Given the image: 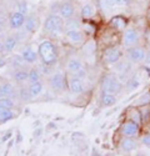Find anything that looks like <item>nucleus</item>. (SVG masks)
I'll return each mask as SVG.
<instances>
[{
    "label": "nucleus",
    "mask_w": 150,
    "mask_h": 156,
    "mask_svg": "<svg viewBox=\"0 0 150 156\" xmlns=\"http://www.w3.org/2000/svg\"><path fill=\"white\" fill-rule=\"evenodd\" d=\"M38 54H39V59L41 60L43 65L54 66L58 62V49L52 40L41 41L38 48Z\"/></svg>",
    "instance_id": "f257e3e1"
},
{
    "label": "nucleus",
    "mask_w": 150,
    "mask_h": 156,
    "mask_svg": "<svg viewBox=\"0 0 150 156\" xmlns=\"http://www.w3.org/2000/svg\"><path fill=\"white\" fill-rule=\"evenodd\" d=\"M66 71L74 76L80 77V79L86 77V74H88L81 58L77 54H73L66 59Z\"/></svg>",
    "instance_id": "f03ea898"
},
{
    "label": "nucleus",
    "mask_w": 150,
    "mask_h": 156,
    "mask_svg": "<svg viewBox=\"0 0 150 156\" xmlns=\"http://www.w3.org/2000/svg\"><path fill=\"white\" fill-rule=\"evenodd\" d=\"M43 28H44V31H46L49 34H53V35L65 33L64 31V19L58 14H50L45 19V21L43 24Z\"/></svg>",
    "instance_id": "7ed1b4c3"
},
{
    "label": "nucleus",
    "mask_w": 150,
    "mask_h": 156,
    "mask_svg": "<svg viewBox=\"0 0 150 156\" xmlns=\"http://www.w3.org/2000/svg\"><path fill=\"white\" fill-rule=\"evenodd\" d=\"M102 87V93H106V94H112V95H118L121 93L123 90V84L119 80V77H116L115 75H105L100 84Z\"/></svg>",
    "instance_id": "20e7f679"
},
{
    "label": "nucleus",
    "mask_w": 150,
    "mask_h": 156,
    "mask_svg": "<svg viewBox=\"0 0 150 156\" xmlns=\"http://www.w3.org/2000/svg\"><path fill=\"white\" fill-rule=\"evenodd\" d=\"M49 86L50 89L53 90L54 93H62L65 90V87H68V84H66V75L62 73V71H56L54 74L50 75L49 77Z\"/></svg>",
    "instance_id": "39448f33"
},
{
    "label": "nucleus",
    "mask_w": 150,
    "mask_h": 156,
    "mask_svg": "<svg viewBox=\"0 0 150 156\" xmlns=\"http://www.w3.org/2000/svg\"><path fill=\"white\" fill-rule=\"evenodd\" d=\"M127 58L133 62V64H138V62H144L145 58H146V49L141 45H134L128 48L127 51Z\"/></svg>",
    "instance_id": "423d86ee"
},
{
    "label": "nucleus",
    "mask_w": 150,
    "mask_h": 156,
    "mask_svg": "<svg viewBox=\"0 0 150 156\" xmlns=\"http://www.w3.org/2000/svg\"><path fill=\"white\" fill-rule=\"evenodd\" d=\"M140 41V33L135 28H127L123 31V45L130 48L138 45Z\"/></svg>",
    "instance_id": "0eeeda50"
},
{
    "label": "nucleus",
    "mask_w": 150,
    "mask_h": 156,
    "mask_svg": "<svg viewBox=\"0 0 150 156\" xmlns=\"http://www.w3.org/2000/svg\"><path fill=\"white\" fill-rule=\"evenodd\" d=\"M66 84H68V90L73 95H80L84 93V83L80 77L69 74L66 76Z\"/></svg>",
    "instance_id": "6e6552de"
},
{
    "label": "nucleus",
    "mask_w": 150,
    "mask_h": 156,
    "mask_svg": "<svg viewBox=\"0 0 150 156\" xmlns=\"http://www.w3.org/2000/svg\"><path fill=\"white\" fill-rule=\"evenodd\" d=\"M140 133V125L136 124L133 120H128L121 124L120 126V134L121 136L127 137H136Z\"/></svg>",
    "instance_id": "1a4fd4ad"
},
{
    "label": "nucleus",
    "mask_w": 150,
    "mask_h": 156,
    "mask_svg": "<svg viewBox=\"0 0 150 156\" xmlns=\"http://www.w3.org/2000/svg\"><path fill=\"white\" fill-rule=\"evenodd\" d=\"M75 12H77V6L71 0H62L59 3V15L64 20L74 18Z\"/></svg>",
    "instance_id": "9d476101"
},
{
    "label": "nucleus",
    "mask_w": 150,
    "mask_h": 156,
    "mask_svg": "<svg viewBox=\"0 0 150 156\" xmlns=\"http://www.w3.org/2000/svg\"><path fill=\"white\" fill-rule=\"evenodd\" d=\"M65 37L73 46H81L85 43V33L81 29L65 31Z\"/></svg>",
    "instance_id": "9b49d317"
},
{
    "label": "nucleus",
    "mask_w": 150,
    "mask_h": 156,
    "mask_svg": "<svg viewBox=\"0 0 150 156\" xmlns=\"http://www.w3.org/2000/svg\"><path fill=\"white\" fill-rule=\"evenodd\" d=\"M25 19H27V15H24L21 14L20 11H14V12H11L10 16H9V28L11 30H19L24 27V24H25Z\"/></svg>",
    "instance_id": "f8f14e48"
},
{
    "label": "nucleus",
    "mask_w": 150,
    "mask_h": 156,
    "mask_svg": "<svg viewBox=\"0 0 150 156\" xmlns=\"http://www.w3.org/2000/svg\"><path fill=\"white\" fill-rule=\"evenodd\" d=\"M121 59V50L116 46L108 48L104 51V61L108 64H116Z\"/></svg>",
    "instance_id": "ddd939ff"
},
{
    "label": "nucleus",
    "mask_w": 150,
    "mask_h": 156,
    "mask_svg": "<svg viewBox=\"0 0 150 156\" xmlns=\"http://www.w3.org/2000/svg\"><path fill=\"white\" fill-rule=\"evenodd\" d=\"M18 95V90L10 81L2 80L0 81V98H12Z\"/></svg>",
    "instance_id": "4468645a"
},
{
    "label": "nucleus",
    "mask_w": 150,
    "mask_h": 156,
    "mask_svg": "<svg viewBox=\"0 0 150 156\" xmlns=\"http://www.w3.org/2000/svg\"><path fill=\"white\" fill-rule=\"evenodd\" d=\"M20 55L23 56V59L25 60V62L29 64V65H33L38 61L39 59V54H38V51H35L31 46H27L24 48L21 51H20Z\"/></svg>",
    "instance_id": "2eb2a0df"
},
{
    "label": "nucleus",
    "mask_w": 150,
    "mask_h": 156,
    "mask_svg": "<svg viewBox=\"0 0 150 156\" xmlns=\"http://www.w3.org/2000/svg\"><path fill=\"white\" fill-rule=\"evenodd\" d=\"M12 80L18 85H24L25 83L29 81V70L25 68L14 70V73H12Z\"/></svg>",
    "instance_id": "dca6fc26"
},
{
    "label": "nucleus",
    "mask_w": 150,
    "mask_h": 156,
    "mask_svg": "<svg viewBox=\"0 0 150 156\" xmlns=\"http://www.w3.org/2000/svg\"><path fill=\"white\" fill-rule=\"evenodd\" d=\"M138 141L135 137H127V136H123V139L120 140V149L125 152H131L135 151L138 149Z\"/></svg>",
    "instance_id": "f3484780"
},
{
    "label": "nucleus",
    "mask_w": 150,
    "mask_h": 156,
    "mask_svg": "<svg viewBox=\"0 0 150 156\" xmlns=\"http://www.w3.org/2000/svg\"><path fill=\"white\" fill-rule=\"evenodd\" d=\"M38 27H39V19H38L36 15L31 14L28 15L27 19H25V24H24V31L28 34H33L34 31H36Z\"/></svg>",
    "instance_id": "a211bd4d"
},
{
    "label": "nucleus",
    "mask_w": 150,
    "mask_h": 156,
    "mask_svg": "<svg viewBox=\"0 0 150 156\" xmlns=\"http://www.w3.org/2000/svg\"><path fill=\"white\" fill-rule=\"evenodd\" d=\"M115 68H116V71L125 76V75H128L130 71H131V68H133V62L127 58V59H120L116 64H115Z\"/></svg>",
    "instance_id": "6ab92c4d"
},
{
    "label": "nucleus",
    "mask_w": 150,
    "mask_h": 156,
    "mask_svg": "<svg viewBox=\"0 0 150 156\" xmlns=\"http://www.w3.org/2000/svg\"><path fill=\"white\" fill-rule=\"evenodd\" d=\"M4 48H5V54H11L18 46L19 43V37L15 35H8L4 39Z\"/></svg>",
    "instance_id": "aec40b11"
},
{
    "label": "nucleus",
    "mask_w": 150,
    "mask_h": 156,
    "mask_svg": "<svg viewBox=\"0 0 150 156\" xmlns=\"http://www.w3.org/2000/svg\"><path fill=\"white\" fill-rule=\"evenodd\" d=\"M81 53L85 58H91L96 53V41L88 40L81 45Z\"/></svg>",
    "instance_id": "412c9836"
},
{
    "label": "nucleus",
    "mask_w": 150,
    "mask_h": 156,
    "mask_svg": "<svg viewBox=\"0 0 150 156\" xmlns=\"http://www.w3.org/2000/svg\"><path fill=\"white\" fill-rule=\"evenodd\" d=\"M118 99H116V95H112V94H106V93H103L102 94V98H100V104H102L103 108H110V106H114L116 104Z\"/></svg>",
    "instance_id": "4be33fe9"
},
{
    "label": "nucleus",
    "mask_w": 150,
    "mask_h": 156,
    "mask_svg": "<svg viewBox=\"0 0 150 156\" xmlns=\"http://www.w3.org/2000/svg\"><path fill=\"white\" fill-rule=\"evenodd\" d=\"M29 90H30V94H31L33 99L40 96L41 93H43V90H44L43 81L39 80V81H35V83H29Z\"/></svg>",
    "instance_id": "5701e85b"
},
{
    "label": "nucleus",
    "mask_w": 150,
    "mask_h": 156,
    "mask_svg": "<svg viewBox=\"0 0 150 156\" xmlns=\"http://www.w3.org/2000/svg\"><path fill=\"white\" fill-rule=\"evenodd\" d=\"M80 29H83V25H81V23H80V20H79V19L71 18V19L65 20V23H64V31L80 30Z\"/></svg>",
    "instance_id": "b1692460"
},
{
    "label": "nucleus",
    "mask_w": 150,
    "mask_h": 156,
    "mask_svg": "<svg viewBox=\"0 0 150 156\" xmlns=\"http://www.w3.org/2000/svg\"><path fill=\"white\" fill-rule=\"evenodd\" d=\"M15 118V112L12 109L8 108H0V124L8 122Z\"/></svg>",
    "instance_id": "393cba45"
},
{
    "label": "nucleus",
    "mask_w": 150,
    "mask_h": 156,
    "mask_svg": "<svg viewBox=\"0 0 150 156\" xmlns=\"http://www.w3.org/2000/svg\"><path fill=\"white\" fill-rule=\"evenodd\" d=\"M18 98L24 101V102H27V101H30L33 98H31V94H30V90H29V85H20L19 90H18Z\"/></svg>",
    "instance_id": "a878e982"
},
{
    "label": "nucleus",
    "mask_w": 150,
    "mask_h": 156,
    "mask_svg": "<svg viewBox=\"0 0 150 156\" xmlns=\"http://www.w3.org/2000/svg\"><path fill=\"white\" fill-rule=\"evenodd\" d=\"M110 27L115 30H125V27H127V20L121 16H115L112 18L110 21Z\"/></svg>",
    "instance_id": "bb28decb"
},
{
    "label": "nucleus",
    "mask_w": 150,
    "mask_h": 156,
    "mask_svg": "<svg viewBox=\"0 0 150 156\" xmlns=\"http://www.w3.org/2000/svg\"><path fill=\"white\" fill-rule=\"evenodd\" d=\"M10 65L12 66V69L16 70V69H21V68H25V65H27V62H25V60L23 59L21 55H14L11 58L10 60Z\"/></svg>",
    "instance_id": "cd10ccee"
},
{
    "label": "nucleus",
    "mask_w": 150,
    "mask_h": 156,
    "mask_svg": "<svg viewBox=\"0 0 150 156\" xmlns=\"http://www.w3.org/2000/svg\"><path fill=\"white\" fill-rule=\"evenodd\" d=\"M129 120H133V121H135L136 124L141 125V124H143V120H141L140 109H138V108H133V109L129 111Z\"/></svg>",
    "instance_id": "c85d7f7f"
},
{
    "label": "nucleus",
    "mask_w": 150,
    "mask_h": 156,
    "mask_svg": "<svg viewBox=\"0 0 150 156\" xmlns=\"http://www.w3.org/2000/svg\"><path fill=\"white\" fill-rule=\"evenodd\" d=\"M41 80V71L38 68H30L29 69V83H35Z\"/></svg>",
    "instance_id": "c756f323"
},
{
    "label": "nucleus",
    "mask_w": 150,
    "mask_h": 156,
    "mask_svg": "<svg viewBox=\"0 0 150 156\" xmlns=\"http://www.w3.org/2000/svg\"><path fill=\"white\" fill-rule=\"evenodd\" d=\"M80 14H81V16L84 19H90L94 15V8H93V5H90V4L83 5V8L80 10Z\"/></svg>",
    "instance_id": "7c9ffc66"
},
{
    "label": "nucleus",
    "mask_w": 150,
    "mask_h": 156,
    "mask_svg": "<svg viewBox=\"0 0 150 156\" xmlns=\"http://www.w3.org/2000/svg\"><path fill=\"white\" fill-rule=\"evenodd\" d=\"M140 109V114H141V120H143V124H148L150 121V106L149 104L148 105H141Z\"/></svg>",
    "instance_id": "2f4dec72"
},
{
    "label": "nucleus",
    "mask_w": 150,
    "mask_h": 156,
    "mask_svg": "<svg viewBox=\"0 0 150 156\" xmlns=\"http://www.w3.org/2000/svg\"><path fill=\"white\" fill-rule=\"evenodd\" d=\"M0 108H8V109H14L15 102L12 98H0Z\"/></svg>",
    "instance_id": "473e14b6"
},
{
    "label": "nucleus",
    "mask_w": 150,
    "mask_h": 156,
    "mask_svg": "<svg viewBox=\"0 0 150 156\" xmlns=\"http://www.w3.org/2000/svg\"><path fill=\"white\" fill-rule=\"evenodd\" d=\"M140 85V80L139 79H138V77H131V79L130 80H128L127 81V86H128V89L129 90H135L138 86H139Z\"/></svg>",
    "instance_id": "72a5a7b5"
},
{
    "label": "nucleus",
    "mask_w": 150,
    "mask_h": 156,
    "mask_svg": "<svg viewBox=\"0 0 150 156\" xmlns=\"http://www.w3.org/2000/svg\"><path fill=\"white\" fill-rule=\"evenodd\" d=\"M18 11H20L21 14H24V15H27L28 14V3L27 2H20L19 4H18Z\"/></svg>",
    "instance_id": "f704fd0d"
},
{
    "label": "nucleus",
    "mask_w": 150,
    "mask_h": 156,
    "mask_svg": "<svg viewBox=\"0 0 150 156\" xmlns=\"http://www.w3.org/2000/svg\"><path fill=\"white\" fill-rule=\"evenodd\" d=\"M141 144L144 146H146L148 149H150V134H146L141 137Z\"/></svg>",
    "instance_id": "c9c22d12"
},
{
    "label": "nucleus",
    "mask_w": 150,
    "mask_h": 156,
    "mask_svg": "<svg viewBox=\"0 0 150 156\" xmlns=\"http://www.w3.org/2000/svg\"><path fill=\"white\" fill-rule=\"evenodd\" d=\"M139 102H140V105H148V104L150 102V94H148L146 96L143 95V96L139 99Z\"/></svg>",
    "instance_id": "e433bc0d"
},
{
    "label": "nucleus",
    "mask_w": 150,
    "mask_h": 156,
    "mask_svg": "<svg viewBox=\"0 0 150 156\" xmlns=\"http://www.w3.org/2000/svg\"><path fill=\"white\" fill-rule=\"evenodd\" d=\"M130 2L131 0H115L114 4H116V5H128Z\"/></svg>",
    "instance_id": "4c0bfd02"
},
{
    "label": "nucleus",
    "mask_w": 150,
    "mask_h": 156,
    "mask_svg": "<svg viewBox=\"0 0 150 156\" xmlns=\"http://www.w3.org/2000/svg\"><path fill=\"white\" fill-rule=\"evenodd\" d=\"M145 65H149L150 66V46H149V49H146V58H145Z\"/></svg>",
    "instance_id": "58836bf2"
},
{
    "label": "nucleus",
    "mask_w": 150,
    "mask_h": 156,
    "mask_svg": "<svg viewBox=\"0 0 150 156\" xmlns=\"http://www.w3.org/2000/svg\"><path fill=\"white\" fill-rule=\"evenodd\" d=\"M0 55H5V48L3 41H0Z\"/></svg>",
    "instance_id": "ea45409f"
},
{
    "label": "nucleus",
    "mask_w": 150,
    "mask_h": 156,
    "mask_svg": "<svg viewBox=\"0 0 150 156\" xmlns=\"http://www.w3.org/2000/svg\"><path fill=\"white\" fill-rule=\"evenodd\" d=\"M3 29H4V25H3L2 23H0V33H2V31H3Z\"/></svg>",
    "instance_id": "a19ab883"
},
{
    "label": "nucleus",
    "mask_w": 150,
    "mask_h": 156,
    "mask_svg": "<svg viewBox=\"0 0 150 156\" xmlns=\"http://www.w3.org/2000/svg\"><path fill=\"white\" fill-rule=\"evenodd\" d=\"M109 2H110L111 4H114V2H115V0H109Z\"/></svg>",
    "instance_id": "79ce46f5"
},
{
    "label": "nucleus",
    "mask_w": 150,
    "mask_h": 156,
    "mask_svg": "<svg viewBox=\"0 0 150 156\" xmlns=\"http://www.w3.org/2000/svg\"><path fill=\"white\" fill-rule=\"evenodd\" d=\"M0 56H2V55H0Z\"/></svg>",
    "instance_id": "37998d69"
}]
</instances>
